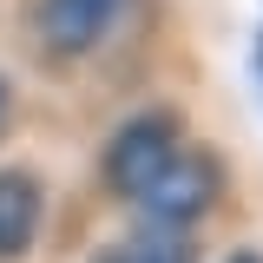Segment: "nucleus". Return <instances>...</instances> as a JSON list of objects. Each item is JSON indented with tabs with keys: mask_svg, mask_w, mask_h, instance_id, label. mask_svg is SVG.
<instances>
[{
	"mask_svg": "<svg viewBox=\"0 0 263 263\" xmlns=\"http://www.w3.org/2000/svg\"><path fill=\"white\" fill-rule=\"evenodd\" d=\"M250 66H257V86H263V33H257V53H250Z\"/></svg>",
	"mask_w": 263,
	"mask_h": 263,
	"instance_id": "6e6552de",
	"label": "nucleus"
},
{
	"mask_svg": "<svg viewBox=\"0 0 263 263\" xmlns=\"http://www.w3.org/2000/svg\"><path fill=\"white\" fill-rule=\"evenodd\" d=\"M224 191V178H217V158L211 152H184L178 145V158L164 164L158 178L145 184V211H152V224H171V230H191L211 204Z\"/></svg>",
	"mask_w": 263,
	"mask_h": 263,
	"instance_id": "f03ea898",
	"label": "nucleus"
},
{
	"mask_svg": "<svg viewBox=\"0 0 263 263\" xmlns=\"http://www.w3.org/2000/svg\"><path fill=\"white\" fill-rule=\"evenodd\" d=\"M40 217H46V191L33 171H0V263H13L40 237Z\"/></svg>",
	"mask_w": 263,
	"mask_h": 263,
	"instance_id": "20e7f679",
	"label": "nucleus"
},
{
	"mask_svg": "<svg viewBox=\"0 0 263 263\" xmlns=\"http://www.w3.org/2000/svg\"><path fill=\"white\" fill-rule=\"evenodd\" d=\"M178 158V119L171 112H138L112 132L105 145V184L119 197H145V184Z\"/></svg>",
	"mask_w": 263,
	"mask_h": 263,
	"instance_id": "f257e3e1",
	"label": "nucleus"
},
{
	"mask_svg": "<svg viewBox=\"0 0 263 263\" xmlns=\"http://www.w3.org/2000/svg\"><path fill=\"white\" fill-rule=\"evenodd\" d=\"M132 13V0H40V40L53 53H92Z\"/></svg>",
	"mask_w": 263,
	"mask_h": 263,
	"instance_id": "7ed1b4c3",
	"label": "nucleus"
},
{
	"mask_svg": "<svg viewBox=\"0 0 263 263\" xmlns=\"http://www.w3.org/2000/svg\"><path fill=\"white\" fill-rule=\"evenodd\" d=\"M132 263H191V230H171V224H145L125 243Z\"/></svg>",
	"mask_w": 263,
	"mask_h": 263,
	"instance_id": "39448f33",
	"label": "nucleus"
},
{
	"mask_svg": "<svg viewBox=\"0 0 263 263\" xmlns=\"http://www.w3.org/2000/svg\"><path fill=\"white\" fill-rule=\"evenodd\" d=\"M92 263H132V257H125V243H105V250H99Z\"/></svg>",
	"mask_w": 263,
	"mask_h": 263,
	"instance_id": "423d86ee",
	"label": "nucleus"
},
{
	"mask_svg": "<svg viewBox=\"0 0 263 263\" xmlns=\"http://www.w3.org/2000/svg\"><path fill=\"white\" fill-rule=\"evenodd\" d=\"M224 263H263V250H230Z\"/></svg>",
	"mask_w": 263,
	"mask_h": 263,
	"instance_id": "0eeeda50",
	"label": "nucleus"
},
{
	"mask_svg": "<svg viewBox=\"0 0 263 263\" xmlns=\"http://www.w3.org/2000/svg\"><path fill=\"white\" fill-rule=\"evenodd\" d=\"M7 105H13V92H7V79H0V125H7Z\"/></svg>",
	"mask_w": 263,
	"mask_h": 263,
	"instance_id": "1a4fd4ad",
	"label": "nucleus"
}]
</instances>
